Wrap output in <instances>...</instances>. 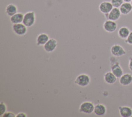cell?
Masks as SVG:
<instances>
[{"instance_id":"obj_1","label":"cell","mask_w":132,"mask_h":117,"mask_svg":"<svg viewBox=\"0 0 132 117\" xmlns=\"http://www.w3.org/2000/svg\"><path fill=\"white\" fill-rule=\"evenodd\" d=\"M74 82L79 87H86L91 82V77L87 74L81 73L76 76Z\"/></svg>"},{"instance_id":"obj_2","label":"cell","mask_w":132,"mask_h":117,"mask_svg":"<svg viewBox=\"0 0 132 117\" xmlns=\"http://www.w3.org/2000/svg\"><path fill=\"white\" fill-rule=\"evenodd\" d=\"M36 13L33 11H29L24 14L23 23L27 27H32L36 22Z\"/></svg>"},{"instance_id":"obj_3","label":"cell","mask_w":132,"mask_h":117,"mask_svg":"<svg viewBox=\"0 0 132 117\" xmlns=\"http://www.w3.org/2000/svg\"><path fill=\"white\" fill-rule=\"evenodd\" d=\"M95 105L90 101H84L81 103L79 107V111L84 114H90L93 112Z\"/></svg>"},{"instance_id":"obj_4","label":"cell","mask_w":132,"mask_h":117,"mask_svg":"<svg viewBox=\"0 0 132 117\" xmlns=\"http://www.w3.org/2000/svg\"><path fill=\"white\" fill-rule=\"evenodd\" d=\"M12 30L16 35L18 36H23L27 34V27L23 23L14 24L12 25Z\"/></svg>"},{"instance_id":"obj_5","label":"cell","mask_w":132,"mask_h":117,"mask_svg":"<svg viewBox=\"0 0 132 117\" xmlns=\"http://www.w3.org/2000/svg\"><path fill=\"white\" fill-rule=\"evenodd\" d=\"M110 53L113 56L119 57L125 55L126 52L124 47L121 45L114 44L110 48Z\"/></svg>"},{"instance_id":"obj_6","label":"cell","mask_w":132,"mask_h":117,"mask_svg":"<svg viewBox=\"0 0 132 117\" xmlns=\"http://www.w3.org/2000/svg\"><path fill=\"white\" fill-rule=\"evenodd\" d=\"M103 27L105 31L108 33H112L117 30L118 24L116 21L107 20L104 22Z\"/></svg>"},{"instance_id":"obj_7","label":"cell","mask_w":132,"mask_h":117,"mask_svg":"<svg viewBox=\"0 0 132 117\" xmlns=\"http://www.w3.org/2000/svg\"><path fill=\"white\" fill-rule=\"evenodd\" d=\"M44 50L47 53L53 52L58 46L57 41L54 38H50L48 41L43 46Z\"/></svg>"},{"instance_id":"obj_8","label":"cell","mask_w":132,"mask_h":117,"mask_svg":"<svg viewBox=\"0 0 132 117\" xmlns=\"http://www.w3.org/2000/svg\"><path fill=\"white\" fill-rule=\"evenodd\" d=\"M121 15V13L119 8L113 7L112 9L107 14H104L105 17L107 20H110L113 21L118 20Z\"/></svg>"},{"instance_id":"obj_9","label":"cell","mask_w":132,"mask_h":117,"mask_svg":"<svg viewBox=\"0 0 132 117\" xmlns=\"http://www.w3.org/2000/svg\"><path fill=\"white\" fill-rule=\"evenodd\" d=\"M110 69L111 72L117 77V78H120L124 74L123 70L119 62L118 61H114L111 63L110 65Z\"/></svg>"},{"instance_id":"obj_10","label":"cell","mask_w":132,"mask_h":117,"mask_svg":"<svg viewBox=\"0 0 132 117\" xmlns=\"http://www.w3.org/2000/svg\"><path fill=\"white\" fill-rule=\"evenodd\" d=\"M113 8L111 3L108 1H104L100 3L98 6L100 11L104 14L108 13Z\"/></svg>"},{"instance_id":"obj_11","label":"cell","mask_w":132,"mask_h":117,"mask_svg":"<svg viewBox=\"0 0 132 117\" xmlns=\"http://www.w3.org/2000/svg\"><path fill=\"white\" fill-rule=\"evenodd\" d=\"M107 112V108L106 106L101 103H98L94 106L93 113L98 116H102L105 115Z\"/></svg>"},{"instance_id":"obj_12","label":"cell","mask_w":132,"mask_h":117,"mask_svg":"<svg viewBox=\"0 0 132 117\" xmlns=\"http://www.w3.org/2000/svg\"><path fill=\"white\" fill-rule=\"evenodd\" d=\"M119 83L123 86H128L132 83V74L127 73L123 74L119 78Z\"/></svg>"},{"instance_id":"obj_13","label":"cell","mask_w":132,"mask_h":117,"mask_svg":"<svg viewBox=\"0 0 132 117\" xmlns=\"http://www.w3.org/2000/svg\"><path fill=\"white\" fill-rule=\"evenodd\" d=\"M118 109L120 115L122 117H131L132 116V109L129 106H119Z\"/></svg>"},{"instance_id":"obj_14","label":"cell","mask_w":132,"mask_h":117,"mask_svg":"<svg viewBox=\"0 0 132 117\" xmlns=\"http://www.w3.org/2000/svg\"><path fill=\"white\" fill-rule=\"evenodd\" d=\"M50 39L49 36L46 33H41L36 38V44L38 46H43Z\"/></svg>"},{"instance_id":"obj_15","label":"cell","mask_w":132,"mask_h":117,"mask_svg":"<svg viewBox=\"0 0 132 117\" xmlns=\"http://www.w3.org/2000/svg\"><path fill=\"white\" fill-rule=\"evenodd\" d=\"M104 81L109 85L114 84L117 79V77L111 72H107L104 75Z\"/></svg>"},{"instance_id":"obj_16","label":"cell","mask_w":132,"mask_h":117,"mask_svg":"<svg viewBox=\"0 0 132 117\" xmlns=\"http://www.w3.org/2000/svg\"><path fill=\"white\" fill-rule=\"evenodd\" d=\"M18 7L14 4H9L5 8V13L8 16H11L18 12Z\"/></svg>"},{"instance_id":"obj_17","label":"cell","mask_w":132,"mask_h":117,"mask_svg":"<svg viewBox=\"0 0 132 117\" xmlns=\"http://www.w3.org/2000/svg\"><path fill=\"white\" fill-rule=\"evenodd\" d=\"M119 9L122 14L127 15L132 11V5L130 3L124 2L120 7Z\"/></svg>"},{"instance_id":"obj_18","label":"cell","mask_w":132,"mask_h":117,"mask_svg":"<svg viewBox=\"0 0 132 117\" xmlns=\"http://www.w3.org/2000/svg\"><path fill=\"white\" fill-rule=\"evenodd\" d=\"M24 14L21 12H17L12 16L10 17V22L12 24L21 23L23 22Z\"/></svg>"},{"instance_id":"obj_19","label":"cell","mask_w":132,"mask_h":117,"mask_svg":"<svg viewBox=\"0 0 132 117\" xmlns=\"http://www.w3.org/2000/svg\"><path fill=\"white\" fill-rule=\"evenodd\" d=\"M130 32V31L127 27L122 26L119 29L118 31V35L121 39L125 40L129 35Z\"/></svg>"},{"instance_id":"obj_20","label":"cell","mask_w":132,"mask_h":117,"mask_svg":"<svg viewBox=\"0 0 132 117\" xmlns=\"http://www.w3.org/2000/svg\"><path fill=\"white\" fill-rule=\"evenodd\" d=\"M7 111V106L4 102H1L0 103V116H2Z\"/></svg>"},{"instance_id":"obj_21","label":"cell","mask_w":132,"mask_h":117,"mask_svg":"<svg viewBox=\"0 0 132 117\" xmlns=\"http://www.w3.org/2000/svg\"><path fill=\"white\" fill-rule=\"evenodd\" d=\"M110 2L111 3L113 7L119 8L122 4L124 3V1L123 0H111Z\"/></svg>"},{"instance_id":"obj_22","label":"cell","mask_w":132,"mask_h":117,"mask_svg":"<svg viewBox=\"0 0 132 117\" xmlns=\"http://www.w3.org/2000/svg\"><path fill=\"white\" fill-rule=\"evenodd\" d=\"M125 42L129 45H132V31H130L129 35L127 37V38L125 39Z\"/></svg>"},{"instance_id":"obj_23","label":"cell","mask_w":132,"mask_h":117,"mask_svg":"<svg viewBox=\"0 0 132 117\" xmlns=\"http://www.w3.org/2000/svg\"><path fill=\"white\" fill-rule=\"evenodd\" d=\"M2 117H16V114L10 111H6Z\"/></svg>"},{"instance_id":"obj_24","label":"cell","mask_w":132,"mask_h":117,"mask_svg":"<svg viewBox=\"0 0 132 117\" xmlns=\"http://www.w3.org/2000/svg\"><path fill=\"white\" fill-rule=\"evenodd\" d=\"M27 115L26 113L23 112H19L18 114H16V117H27Z\"/></svg>"},{"instance_id":"obj_25","label":"cell","mask_w":132,"mask_h":117,"mask_svg":"<svg viewBox=\"0 0 132 117\" xmlns=\"http://www.w3.org/2000/svg\"><path fill=\"white\" fill-rule=\"evenodd\" d=\"M128 68L130 71L132 72V56L129 58L128 62Z\"/></svg>"},{"instance_id":"obj_26","label":"cell","mask_w":132,"mask_h":117,"mask_svg":"<svg viewBox=\"0 0 132 117\" xmlns=\"http://www.w3.org/2000/svg\"><path fill=\"white\" fill-rule=\"evenodd\" d=\"M124 2H127V3H130L131 0H123Z\"/></svg>"},{"instance_id":"obj_27","label":"cell","mask_w":132,"mask_h":117,"mask_svg":"<svg viewBox=\"0 0 132 117\" xmlns=\"http://www.w3.org/2000/svg\"><path fill=\"white\" fill-rule=\"evenodd\" d=\"M130 3H131V5H132V0H131V2H130Z\"/></svg>"},{"instance_id":"obj_28","label":"cell","mask_w":132,"mask_h":117,"mask_svg":"<svg viewBox=\"0 0 132 117\" xmlns=\"http://www.w3.org/2000/svg\"></svg>"}]
</instances>
